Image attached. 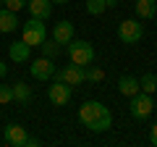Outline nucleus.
<instances>
[{
    "label": "nucleus",
    "instance_id": "1",
    "mask_svg": "<svg viewBox=\"0 0 157 147\" xmlns=\"http://www.w3.org/2000/svg\"><path fill=\"white\" fill-rule=\"evenodd\" d=\"M78 121H81L86 129H92L94 134H102V131H107L113 126V113H110V108H105L102 102L86 100L78 108Z\"/></svg>",
    "mask_w": 157,
    "mask_h": 147
},
{
    "label": "nucleus",
    "instance_id": "2",
    "mask_svg": "<svg viewBox=\"0 0 157 147\" xmlns=\"http://www.w3.org/2000/svg\"><path fill=\"white\" fill-rule=\"evenodd\" d=\"M45 40H47V24L42 21V18L32 16L26 24H24V42H26L29 47H39Z\"/></svg>",
    "mask_w": 157,
    "mask_h": 147
},
{
    "label": "nucleus",
    "instance_id": "3",
    "mask_svg": "<svg viewBox=\"0 0 157 147\" xmlns=\"http://www.w3.org/2000/svg\"><path fill=\"white\" fill-rule=\"evenodd\" d=\"M68 58H71V63L89 66V63L94 61V47L86 40H76V37H73V40L68 42Z\"/></svg>",
    "mask_w": 157,
    "mask_h": 147
},
{
    "label": "nucleus",
    "instance_id": "4",
    "mask_svg": "<svg viewBox=\"0 0 157 147\" xmlns=\"http://www.w3.org/2000/svg\"><path fill=\"white\" fill-rule=\"evenodd\" d=\"M141 37H144V26H141L139 18H126V21L118 24V40L123 45H136Z\"/></svg>",
    "mask_w": 157,
    "mask_h": 147
},
{
    "label": "nucleus",
    "instance_id": "5",
    "mask_svg": "<svg viewBox=\"0 0 157 147\" xmlns=\"http://www.w3.org/2000/svg\"><path fill=\"white\" fill-rule=\"evenodd\" d=\"M52 79H55V81H66V84H71V87H76V84H84V81H86V66L71 63V66L60 68V71L55 68Z\"/></svg>",
    "mask_w": 157,
    "mask_h": 147
},
{
    "label": "nucleus",
    "instance_id": "6",
    "mask_svg": "<svg viewBox=\"0 0 157 147\" xmlns=\"http://www.w3.org/2000/svg\"><path fill=\"white\" fill-rule=\"evenodd\" d=\"M152 110H155V100H152V95H147V92H136V95L131 97V116H134L136 121L149 118Z\"/></svg>",
    "mask_w": 157,
    "mask_h": 147
},
{
    "label": "nucleus",
    "instance_id": "7",
    "mask_svg": "<svg viewBox=\"0 0 157 147\" xmlns=\"http://www.w3.org/2000/svg\"><path fill=\"white\" fill-rule=\"evenodd\" d=\"M71 84H66V81H52L50 87H47V100L52 102V105H68L71 102Z\"/></svg>",
    "mask_w": 157,
    "mask_h": 147
},
{
    "label": "nucleus",
    "instance_id": "8",
    "mask_svg": "<svg viewBox=\"0 0 157 147\" xmlns=\"http://www.w3.org/2000/svg\"><path fill=\"white\" fill-rule=\"evenodd\" d=\"M29 71H32L34 79L39 81H47L52 79V74H55V63H52V58H37V61H32V66H29Z\"/></svg>",
    "mask_w": 157,
    "mask_h": 147
},
{
    "label": "nucleus",
    "instance_id": "9",
    "mask_svg": "<svg viewBox=\"0 0 157 147\" xmlns=\"http://www.w3.org/2000/svg\"><path fill=\"white\" fill-rule=\"evenodd\" d=\"M3 139H6V145H11V147H26L29 134H26V129H24V126L8 124L6 131H3Z\"/></svg>",
    "mask_w": 157,
    "mask_h": 147
},
{
    "label": "nucleus",
    "instance_id": "10",
    "mask_svg": "<svg viewBox=\"0 0 157 147\" xmlns=\"http://www.w3.org/2000/svg\"><path fill=\"white\" fill-rule=\"evenodd\" d=\"M73 34H76V29H73L71 21H58L55 26H52V40H55L58 45H68V42L73 40Z\"/></svg>",
    "mask_w": 157,
    "mask_h": 147
},
{
    "label": "nucleus",
    "instance_id": "11",
    "mask_svg": "<svg viewBox=\"0 0 157 147\" xmlns=\"http://www.w3.org/2000/svg\"><path fill=\"white\" fill-rule=\"evenodd\" d=\"M26 8L34 18H42V21H47L52 16V3L50 0H26Z\"/></svg>",
    "mask_w": 157,
    "mask_h": 147
},
{
    "label": "nucleus",
    "instance_id": "12",
    "mask_svg": "<svg viewBox=\"0 0 157 147\" xmlns=\"http://www.w3.org/2000/svg\"><path fill=\"white\" fill-rule=\"evenodd\" d=\"M134 11H136V18L139 21H149V18L157 16V0H136Z\"/></svg>",
    "mask_w": 157,
    "mask_h": 147
},
{
    "label": "nucleus",
    "instance_id": "13",
    "mask_svg": "<svg viewBox=\"0 0 157 147\" xmlns=\"http://www.w3.org/2000/svg\"><path fill=\"white\" fill-rule=\"evenodd\" d=\"M8 55H11V61H13V63H26V61H29V55H32V47H29L24 40L11 42V47H8Z\"/></svg>",
    "mask_w": 157,
    "mask_h": 147
},
{
    "label": "nucleus",
    "instance_id": "14",
    "mask_svg": "<svg viewBox=\"0 0 157 147\" xmlns=\"http://www.w3.org/2000/svg\"><path fill=\"white\" fill-rule=\"evenodd\" d=\"M18 29V18L16 11H8V8H0V34H11Z\"/></svg>",
    "mask_w": 157,
    "mask_h": 147
},
{
    "label": "nucleus",
    "instance_id": "15",
    "mask_svg": "<svg viewBox=\"0 0 157 147\" xmlns=\"http://www.w3.org/2000/svg\"><path fill=\"white\" fill-rule=\"evenodd\" d=\"M118 92L126 95V97H134L136 92H141V89H139V79L131 76V74H123V76L118 79Z\"/></svg>",
    "mask_w": 157,
    "mask_h": 147
},
{
    "label": "nucleus",
    "instance_id": "16",
    "mask_svg": "<svg viewBox=\"0 0 157 147\" xmlns=\"http://www.w3.org/2000/svg\"><path fill=\"white\" fill-rule=\"evenodd\" d=\"M139 89L147 92V95H155V92H157V76H155L152 71H147L144 76L139 79Z\"/></svg>",
    "mask_w": 157,
    "mask_h": 147
},
{
    "label": "nucleus",
    "instance_id": "17",
    "mask_svg": "<svg viewBox=\"0 0 157 147\" xmlns=\"http://www.w3.org/2000/svg\"><path fill=\"white\" fill-rule=\"evenodd\" d=\"M39 50H42V55L45 58H52V61H55L58 55H60V50H63V45H58L55 40H50V42H42V45H39Z\"/></svg>",
    "mask_w": 157,
    "mask_h": 147
},
{
    "label": "nucleus",
    "instance_id": "18",
    "mask_svg": "<svg viewBox=\"0 0 157 147\" xmlns=\"http://www.w3.org/2000/svg\"><path fill=\"white\" fill-rule=\"evenodd\" d=\"M13 100L16 102H29L32 100V89H29L24 81H16V84H13Z\"/></svg>",
    "mask_w": 157,
    "mask_h": 147
},
{
    "label": "nucleus",
    "instance_id": "19",
    "mask_svg": "<svg viewBox=\"0 0 157 147\" xmlns=\"http://www.w3.org/2000/svg\"><path fill=\"white\" fill-rule=\"evenodd\" d=\"M107 11V0H86V13L89 16H102Z\"/></svg>",
    "mask_w": 157,
    "mask_h": 147
},
{
    "label": "nucleus",
    "instance_id": "20",
    "mask_svg": "<svg viewBox=\"0 0 157 147\" xmlns=\"http://www.w3.org/2000/svg\"><path fill=\"white\" fill-rule=\"evenodd\" d=\"M102 79H105V71L89 63V66H86V81H94V84H100Z\"/></svg>",
    "mask_w": 157,
    "mask_h": 147
},
{
    "label": "nucleus",
    "instance_id": "21",
    "mask_svg": "<svg viewBox=\"0 0 157 147\" xmlns=\"http://www.w3.org/2000/svg\"><path fill=\"white\" fill-rule=\"evenodd\" d=\"M0 102H3V105L13 102V87H6V84H0Z\"/></svg>",
    "mask_w": 157,
    "mask_h": 147
},
{
    "label": "nucleus",
    "instance_id": "22",
    "mask_svg": "<svg viewBox=\"0 0 157 147\" xmlns=\"http://www.w3.org/2000/svg\"><path fill=\"white\" fill-rule=\"evenodd\" d=\"M3 3H6V8L8 11H21V8H26V0H3Z\"/></svg>",
    "mask_w": 157,
    "mask_h": 147
},
{
    "label": "nucleus",
    "instance_id": "23",
    "mask_svg": "<svg viewBox=\"0 0 157 147\" xmlns=\"http://www.w3.org/2000/svg\"><path fill=\"white\" fill-rule=\"evenodd\" d=\"M149 142H152V145L157 147V121L152 124V129H149Z\"/></svg>",
    "mask_w": 157,
    "mask_h": 147
},
{
    "label": "nucleus",
    "instance_id": "24",
    "mask_svg": "<svg viewBox=\"0 0 157 147\" xmlns=\"http://www.w3.org/2000/svg\"><path fill=\"white\" fill-rule=\"evenodd\" d=\"M26 145H29V147H39V145H42V142H39L37 137H29V142H26Z\"/></svg>",
    "mask_w": 157,
    "mask_h": 147
},
{
    "label": "nucleus",
    "instance_id": "25",
    "mask_svg": "<svg viewBox=\"0 0 157 147\" xmlns=\"http://www.w3.org/2000/svg\"><path fill=\"white\" fill-rule=\"evenodd\" d=\"M6 74H8V66H6V63H3V61H0V79H3Z\"/></svg>",
    "mask_w": 157,
    "mask_h": 147
},
{
    "label": "nucleus",
    "instance_id": "26",
    "mask_svg": "<svg viewBox=\"0 0 157 147\" xmlns=\"http://www.w3.org/2000/svg\"><path fill=\"white\" fill-rule=\"evenodd\" d=\"M50 3H68V0H50Z\"/></svg>",
    "mask_w": 157,
    "mask_h": 147
},
{
    "label": "nucleus",
    "instance_id": "27",
    "mask_svg": "<svg viewBox=\"0 0 157 147\" xmlns=\"http://www.w3.org/2000/svg\"><path fill=\"white\" fill-rule=\"evenodd\" d=\"M0 6H3V0H0Z\"/></svg>",
    "mask_w": 157,
    "mask_h": 147
}]
</instances>
